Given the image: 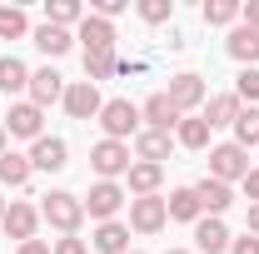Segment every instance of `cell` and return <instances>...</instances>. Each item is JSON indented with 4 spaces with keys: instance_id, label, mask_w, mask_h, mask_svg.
I'll list each match as a JSON object with an SVG mask.
<instances>
[{
    "instance_id": "5",
    "label": "cell",
    "mask_w": 259,
    "mask_h": 254,
    "mask_svg": "<svg viewBox=\"0 0 259 254\" xmlns=\"http://www.w3.org/2000/svg\"><path fill=\"white\" fill-rule=\"evenodd\" d=\"M65 110H70V120H100V110H105V100L90 80H75V85H65Z\"/></svg>"
},
{
    "instance_id": "35",
    "label": "cell",
    "mask_w": 259,
    "mask_h": 254,
    "mask_svg": "<svg viewBox=\"0 0 259 254\" xmlns=\"http://www.w3.org/2000/svg\"><path fill=\"white\" fill-rule=\"evenodd\" d=\"M229 254H259V239L244 234V239H229Z\"/></svg>"
},
{
    "instance_id": "7",
    "label": "cell",
    "mask_w": 259,
    "mask_h": 254,
    "mask_svg": "<svg viewBox=\"0 0 259 254\" xmlns=\"http://www.w3.org/2000/svg\"><path fill=\"white\" fill-rule=\"evenodd\" d=\"M40 120H45V110H40V105H30V100H20V105H10V115H5V135L40 140V135H45V130H40Z\"/></svg>"
},
{
    "instance_id": "24",
    "label": "cell",
    "mask_w": 259,
    "mask_h": 254,
    "mask_svg": "<svg viewBox=\"0 0 259 254\" xmlns=\"http://www.w3.org/2000/svg\"><path fill=\"white\" fill-rule=\"evenodd\" d=\"M30 175H35V170H30V155H15V150H5V155H0V185L20 190Z\"/></svg>"
},
{
    "instance_id": "10",
    "label": "cell",
    "mask_w": 259,
    "mask_h": 254,
    "mask_svg": "<svg viewBox=\"0 0 259 254\" xmlns=\"http://www.w3.org/2000/svg\"><path fill=\"white\" fill-rule=\"evenodd\" d=\"M194 199H199V209H204L209 220H220L229 204H234V190H229L225 180H209V175H204V180L194 185Z\"/></svg>"
},
{
    "instance_id": "38",
    "label": "cell",
    "mask_w": 259,
    "mask_h": 254,
    "mask_svg": "<svg viewBox=\"0 0 259 254\" xmlns=\"http://www.w3.org/2000/svg\"><path fill=\"white\" fill-rule=\"evenodd\" d=\"M239 15H244V25H254V30H259V0H249V5H239Z\"/></svg>"
},
{
    "instance_id": "18",
    "label": "cell",
    "mask_w": 259,
    "mask_h": 254,
    "mask_svg": "<svg viewBox=\"0 0 259 254\" xmlns=\"http://www.w3.org/2000/svg\"><path fill=\"white\" fill-rule=\"evenodd\" d=\"M75 40H85V50H115V25L100 20V15H85Z\"/></svg>"
},
{
    "instance_id": "6",
    "label": "cell",
    "mask_w": 259,
    "mask_h": 254,
    "mask_svg": "<svg viewBox=\"0 0 259 254\" xmlns=\"http://www.w3.org/2000/svg\"><path fill=\"white\" fill-rule=\"evenodd\" d=\"M90 164H95V175H100V180L130 175V145H120V140H100L95 150H90Z\"/></svg>"
},
{
    "instance_id": "25",
    "label": "cell",
    "mask_w": 259,
    "mask_h": 254,
    "mask_svg": "<svg viewBox=\"0 0 259 254\" xmlns=\"http://www.w3.org/2000/svg\"><path fill=\"white\" fill-rule=\"evenodd\" d=\"M35 45H40L50 60H60L65 50L75 45V35H70V30H60V25H40V30H35Z\"/></svg>"
},
{
    "instance_id": "33",
    "label": "cell",
    "mask_w": 259,
    "mask_h": 254,
    "mask_svg": "<svg viewBox=\"0 0 259 254\" xmlns=\"http://www.w3.org/2000/svg\"><path fill=\"white\" fill-rule=\"evenodd\" d=\"M234 95H239V105H244V100L254 105V100H259V70H254V65H249V70H239V80H234Z\"/></svg>"
},
{
    "instance_id": "2",
    "label": "cell",
    "mask_w": 259,
    "mask_h": 254,
    "mask_svg": "<svg viewBox=\"0 0 259 254\" xmlns=\"http://www.w3.org/2000/svg\"><path fill=\"white\" fill-rule=\"evenodd\" d=\"M100 130H105V140H120V145H125V135H140V110H135L130 100H105Z\"/></svg>"
},
{
    "instance_id": "3",
    "label": "cell",
    "mask_w": 259,
    "mask_h": 254,
    "mask_svg": "<svg viewBox=\"0 0 259 254\" xmlns=\"http://www.w3.org/2000/svg\"><path fill=\"white\" fill-rule=\"evenodd\" d=\"M244 175H249V150H239L234 140L209 150V180H225V185H234V180H244Z\"/></svg>"
},
{
    "instance_id": "22",
    "label": "cell",
    "mask_w": 259,
    "mask_h": 254,
    "mask_svg": "<svg viewBox=\"0 0 259 254\" xmlns=\"http://www.w3.org/2000/svg\"><path fill=\"white\" fill-rule=\"evenodd\" d=\"M164 209H169V220H180V224H199V220H204V209H199L194 190H175L169 199H164Z\"/></svg>"
},
{
    "instance_id": "15",
    "label": "cell",
    "mask_w": 259,
    "mask_h": 254,
    "mask_svg": "<svg viewBox=\"0 0 259 254\" xmlns=\"http://www.w3.org/2000/svg\"><path fill=\"white\" fill-rule=\"evenodd\" d=\"M225 50L244 65V70H249V65L259 60V30H254V25H234V30H229V40H225Z\"/></svg>"
},
{
    "instance_id": "19",
    "label": "cell",
    "mask_w": 259,
    "mask_h": 254,
    "mask_svg": "<svg viewBox=\"0 0 259 254\" xmlns=\"http://www.w3.org/2000/svg\"><path fill=\"white\" fill-rule=\"evenodd\" d=\"M95 249H100V254H130V224L105 220V224L95 229Z\"/></svg>"
},
{
    "instance_id": "31",
    "label": "cell",
    "mask_w": 259,
    "mask_h": 254,
    "mask_svg": "<svg viewBox=\"0 0 259 254\" xmlns=\"http://www.w3.org/2000/svg\"><path fill=\"white\" fill-rule=\"evenodd\" d=\"M234 15H239L234 0H204V25H229Z\"/></svg>"
},
{
    "instance_id": "26",
    "label": "cell",
    "mask_w": 259,
    "mask_h": 254,
    "mask_svg": "<svg viewBox=\"0 0 259 254\" xmlns=\"http://www.w3.org/2000/svg\"><path fill=\"white\" fill-rule=\"evenodd\" d=\"M80 20H85L80 0H50V5H45V25H60V30H70V25H80Z\"/></svg>"
},
{
    "instance_id": "14",
    "label": "cell",
    "mask_w": 259,
    "mask_h": 254,
    "mask_svg": "<svg viewBox=\"0 0 259 254\" xmlns=\"http://www.w3.org/2000/svg\"><path fill=\"white\" fill-rule=\"evenodd\" d=\"M140 120H150V130H164V135H169V130L180 125V120H185V115H180V110H175V105H169V95H150L145 100V110H140Z\"/></svg>"
},
{
    "instance_id": "16",
    "label": "cell",
    "mask_w": 259,
    "mask_h": 254,
    "mask_svg": "<svg viewBox=\"0 0 259 254\" xmlns=\"http://www.w3.org/2000/svg\"><path fill=\"white\" fill-rule=\"evenodd\" d=\"M239 110H244L239 95H214V100H204V115H199V120H204L209 130H220V125H234Z\"/></svg>"
},
{
    "instance_id": "8",
    "label": "cell",
    "mask_w": 259,
    "mask_h": 254,
    "mask_svg": "<svg viewBox=\"0 0 259 254\" xmlns=\"http://www.w3.org/2000/svg\"><path fill=\"white\" fill-rule=\"evenodd\" d=\"M120 204H125V190H120L115 180H100L95 190H90V199H85V215L105 224V220H115V209H120Z\"/></svg>"
},
{
    "instance_id": "30",
    "label": "cell",
    "mask_w": 259,
    "mask_h": 254,
    "mask_svg": "<svg viewBox=\"0 0 259 254\" xmlns=\"http://www.w3.org/2000/svg\"><path fill=\"white\" fill-rule=\"evenodd\" d=\"M25 30H30L25 10H20V5H0V40H20Z\"/></svg>"
},
{
    "instance_id": "40",
    "label": "cell",
    "mask_w": 259,
    "mask_h": 254,
    "mask_svg": "<svg viewBox=\"0 0 259 254\" xmlns=\"http://www.w3.org/2000/svg\"><path fill=\"white\" fill-rule=\"evenodd\" d=\"M0 155H5V125H0Z\"/></svg>"
},
{
    "instance_id": "42",
    "label": "cell",
    "mask_w": 259,
    "mask_h": 254,
    "mask_svg": "<svg viewBox=\"0 0 259 254\" xmlns=\"http://www.w3.org/2000/svg\"><path fill=\"white\" fill-rule=\"evenodd\" d=\"M164 254H190V249H164Z\"/></svg>"
},
{
    "instance_id": "27",
    "label": "cell",
    "mask_w": 259,
    "mask_h": 254,
    "mask_svg": "<svg viewBox=\"0 0 259 254\" xmlns=\"http://www.w3.org/2000/svg\"><path fill=\"white\" fill-rule=\"evenodd\" d=\"M115 65H120L115 50H85V80H90V85H95V80H110Z\"/></svg>"
},
{
    "instance_id": "12",
    "label": "cell",
    "mask_w": 259,
    "mask_h": 254,
    "mask_svg": "<svg viewBox=\"0 0 259 254\" xmlns=\"http://www.w3.org/2000/svg\"><path fill=\"white\" fill-rule=\"evenodd\" d=\"M35 224H40V209L15 199V204L5 209V224H0V229H5L10 239H20V244H25V239H35Z\"/></svg>"
},
{
    "instance_id": "43",
    "label": "cell",
    "mask_w": 259,
    "mask_h": 254,
    "mask_svg": "<svg viewBox=\"0 0 259 254\" xmlns=\"http://www.w3.org/2000/svg\"><path fill=\"white\" fill-rule=\"evenodd\" d=\"M130 254H140V249H130Z\"/></svg>"
},
{
    "instance_id": "34",
    "label": "cell",
    "mask_w": 259,
    "mask_h": 254,
    "mask_svg": "<svg viewBox=\"0 0 259 254\" xmlns=\"http://www.w3.org/2000/svg\"><path fill=\"white\" fill-rule=\"evenodd\" d=\"M50 254H90V249H85V239H75V234H65V239H60V244H55Z\"/></svg>"
},
{
    "instance_id": "36",
    "label": "cell",
    "mask_w": 259,
    "mask_h": 254,
    "mask_svg": "<svg viewBox=\"0 0 259 254\" xmlns=\"http://www.w3.org/2000/svg\"><path fill=\"white\" fill-rule=\"evenodd\" d=\"M244 194H249V204H259V164L244 175Z\"/></svg>"
},
{
    "instance_id": "39",
    "label": "cell",
    "mask_w": 259,
    "mask_h": 254,
    "mask_svg": "<svg viewBox=\"0 0 259 254\" xmlns=\"http://www.w3.org/2000/svg\"><path fill=\"white\" fill-rule=\"evenodd\" d=\"M244 229H249V234L259 239V204H249V215H244Z\"/></svg>"
},
{
    "instance_id": "20",
    "label": "cell",
    "mask_w": 259,
    "mask_h": 254,
    "mask_svg": "<svg viewBox=\"0 0 259 254\" xmlns=\"http://www.w3.org/2000/svg\"><path fill=\"white\" fill-rule=\"evenodd\" d=\"M160 180H164V164H130V194L135 199H145V194H155L160 190Z\"/></svg>"
},
{
    "instance_id": "9",
    "label": "cell",
    "mask_w": 259,
    "mask_h": 254,
    "mask_svg": "<svg viewBox=\"0 0 259 254\" xmlns=\"http://www.w3.org/2000/svg\"><path fill=\"white\" fill-rule=\"evenodd\" d=\"M65 155H70V150H65L60 135H40V140L30 145V170H45V175H55V170H65V164H70Z\"/></svg>"
},
{
    "instance_id": "23",
    "label": "cell",
    "mask_w": 259,
    "mask_h": 254,
    "mask_svg": "<svg viewBox=\"0 0 259 254\" xmlns=\"http://www.w3.org/2000/svg\"><path fill=\"white\" fill-rule=\"evenodd\" d=\"M0 90H5V95H20V90H30V70H25V60H15V55H0Z\"/></svg>"
},
{
    "instance_id": "28",
    "label": "cell",
    "mask_w": 259,
    "mask_h": 254,
    "mask_svg": "<svg viewBox=\"0 0 259 254\" xmlns=\"http://www.w3.org/2000/svg\"><path fill=\"white\" fill-rule=\"evenodd\" d=\"M175 140H180L185 150H204V145H209V125H204L199 115H190V120L175 125Z\"/></svg>"
},
{
    "instance_id": "41",
    "label": "cell",
    "mask_w": 259,
    "mask_h": 254,
    "mask_svg": "<svg viewBox=\"0 0 259 254\" xmlns=\"http://www.w3.org/2000/svg\"><path fill=\"white\" fill-rule=\"evenodd\" d=\"M0 224H5V199H0Z\"/></svg>"
},
{
    "instance_id": "11",
    "label": "cell",
    "mask_w": 259,
    "mask_h": 254,
    "mask_svg": "<svg viewBox=\"0 0 259 254\" xmlns=\"http://www.w3.org/2000/svg\"><path fill=\"white\" fill-rule=\"evenodd\" d=\"M164 95H169V105H175L180 115H185V110H199V105H204V80H199V75H175Z\"/></svg>"
},
{
    "instance_id": "4",
    "label": "cell",
    "mask_w": 259,
    "mask_h": 254,
    "mask_svg": "<svg viewBox=\"0 0 259 254\" xmlns=\"http://www.w3.org/2000/svg\"><path fill=\"white\" fill-rule=\"evenodd\" d=\"M164 220H169V209H164L160 194H145V199H130V229L135 234H160Z\"/></svg>"
},
{
    "instance_id": "21",
    "label": "cell",
    "mask_w": 259,
    "mask_h": 254,
    "mask_svg": "<svg viewBox=\"0 0 259 254\" xmlns=\"http://www.w3.org/2000/svg\"><path fill=\"white\" fill-rule=\"evenodd\" d=\"M135 155L145 159V164H160V159L169 155V135H164V130H140V135H135Z\"/></svg>"
},
{
    "instance_id": "37",
    "label": "cell",
    "mask_w": 259,
    "mask_h": 254,
    "mask_svg": "<svg viewBox=\"0 0 259 254\" xmlns=\"http://www.w3.org/2000/svg\"><path fill=\"white\" fill-rule=\"evenodd\" d=\"M15 254H50L45 239H25V244H15Z\"/></svg>"
},
{
    "instance_id": "13",
    "label": "cell",
    "mask_w": 259,
    "mask_h": 254,
    "mask_svg": "<svg viewBox=\"0 0 259 254\" xmlns=\"http://www.w3.org/2000/svg\"><path fill=\"white\" fill-rule=\"evenodd\" d=\"M55 100H65V80L45 65V70H35V75H30V105L45 110V105H55Z\"/></svg>"
},
{
    "instance_id": "32",
    "label": "cell",
    "mask_w": 259,
    "mask_h": 254,
    "mask_svg": "<svg viewBox=\"0 0 259 254\" xmlns=\"http://www.w3.org/2000/svg\"><path fill=\"white\" fill-rule=\"evenodd\" d=\"M175 15V0H140V20H150V25H164Z\"/></svg>"
},
{
    "instance_id": "29",
    "label": "cell",
    "mask_w": 259,
    "mask_h": 254,
    "mask_svg": "<svg viewBox=\"0 0 259 254\" xmlns=\"http://www.w3.org/2000/svg\"><path fill=\"white\" fill-rule=\"evenodd\" d=\"M234 145H239V150H249V145H259V105H249V110H239V120H234Z\"/></svg>"
},
{
    "instance_id": "1",
    "label": "cell",
    "mask_w": 259,
    "mask_h": 254,
    "mask_svg": "<svg viewBox=\"0 0 259 254\" xmlns=\"http://www.w3.org/2000/svg\"><path fill=\"white\" fill-rule=\"evenodd\" d=\"M40 220L55 224L60 234H75L80 220H85V199L70 194V190H50V194H45V204H40Z\"/></svg>"
},
{
    "instance_id": "17",
    "label": "cell",
    "mask_w": 259,
    "mask_h": 254,
    "mask_svg": "<svg viewBox=\"0 0 259 254\" xmlns=\"http://www.w3.org/2000/svg\"><path fill=\"white\" fill-rule=\"evenodd\" d=\"M194 244H199L204 254H225V249H229V229H225V220H209V215H204V220L194 224Z\"/></svg>"
}]
</instances>
